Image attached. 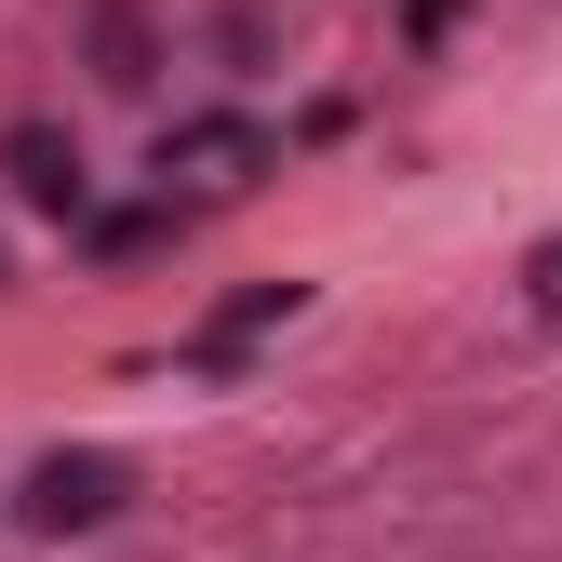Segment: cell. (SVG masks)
<instances>
[{
  "instance_id": "1",
  "label": "cell",
  "mask_w": 562,
  "mask_h": 562,
  "mask_svg": "<svg viewBox=\"0 0 562 562\" xmlns=\"http://www.w3.org/2000/svg\"><path fill=\"white\" fill-rule=\"evenodd\" d=\"M255 175H281V148H268V121H241V108L161 134V201H175V188H188V201H228V188H255Z\"/></svg>"
},
{
  "instance_id": "2",
  "label": "cell",
  "mask_w": 562,
  "mask_h": 562,
  "mask_svg": "<svg viewBox=\"0 0 562 562\" xmlns=\"http://www.w3.org/2000/svg\"><path fill=\"white\" fill-rule=\"evenodd\" d=\"M121 496H134V469L81 442V456H41V469H27V496H14V509H27L41 536H94V522H108Z\"/></svg>"
},
{
  "instance_id": "3",
  "label": "cell",
  "mask_w": 562,
  "mask_h": 562,
  "mask_svg": "<svg viewBox=\"0 0 562 562\" xmlns=\"http://www.w3.org/2000/svg\"><path fill=\"white\" fill-rule=\"evenodd\" d=\"M0 175H14L41 215H81V201H94V175H81V134H54V121H14V134H0Z\"/></svg>"
},
{
  "instance_id": "4",
  "label": "cell",
  "mask_w": 562,
  "mask_h": 562,
  "mask_svg": "<svg viewBox=\"0 0 562 562\" xmlns=\"http://www.w3.org/2000/svg\"><path fill=\"white\" fill-rule=\"evenodd\" d=\"M295 308H308V281H255V295H228L215 322H201V335H188V375H228V362H241V348H255V335H281V322H295Z\"/></svg>"
},
{
  "instance_id": "5",
  "label": "cell",
  "mask_w": 562,
  "mask_h": 562,
  "mask_svg": "<svg viewBox=\"0 0 562 562\" xmlns=\"http://www.w3.org/2000/svg\"><path fill=\"white\" fill-rule=\"evenodd\" d=\"M81 54H94L108 94H148V81H161V27L134 14V0H94V41H81Z\"/></svg>"
},
{
  "instance_id": "6",
  "label": "cell",
  "mask_w": 562,
  "mask_h": 562,
  "mask_svg": "<svg viewBox=\"0 0 562 562\" xmlns=\"http://www.w3.org/2000/svg\"><path fill=\"white\" fill-rule=\"evenodd\" d=\"M175 228H188V201H108V215L81 228V255L94 268H134V255H161Z\"/></svg>"
},
{
  "instance_id": "7",
  "label": "cell",
  "mask_w": 562,
  "mask_h": 562,
  "mask_svg": "<svg viewBox=\"0 0 562 562\" xmlns=\"http://www.w3.org/2000/svg\"><path fill=\"white\" fill-rule=\"evenodd\" d=\"M522 281H536V308L562 322V241H536V255H522Z\"/></svg>"
},
{
  "instance_id": "8",
  "label": "cell",
  "mask_w": 562,
  "mask_h": 562,
  "mask_svg": "<svg viewBox=\"0 0 562 562\" xmlns=\"http://www.w3.org/2000/svg\"><path fill=\"white\" fill-rule=\"evenodd\" d=\"M442 27H456V0H415V14H402V41H415V54H429Z\"/></svg>"
}]
</instances>
